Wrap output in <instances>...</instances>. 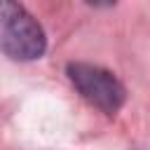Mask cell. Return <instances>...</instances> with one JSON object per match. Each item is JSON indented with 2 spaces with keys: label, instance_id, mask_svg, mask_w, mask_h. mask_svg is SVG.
<instances>
[{
  "label": "cell",
  "instance_id": "obj_2",
  "mask_svg": "<svg viewBox=\"0 0 150 150\" xmlns=\"http://www.w3.org/2000/svg\"><path fill=\"white\" fill-rule=\"evenodd\" d=\"M66 75L73 82V87L82 94V98L105 115L120 112V108L127 101L124 84L115 77V73H110L103 66L87 63V61H73L66 66Z\"/></svg>",
  "mask_w": 150,
  "mask_h": 150
},
{
  "label": "cell",
  "instance_id": "obj_1",
  "mask_svg": "<svg viewBox=\"0 0 150 150\" xmlns=\"http://www.w3.org/2000/svg\"><path fill=\"white\" fill-rule=\"evenodd\" d=\"M47 49L40 21L19 2L0 0V52L14 61H35Z\"/></svg>",
  "mask_w": 150,
  "mask_h": 150
}]
</instances>
